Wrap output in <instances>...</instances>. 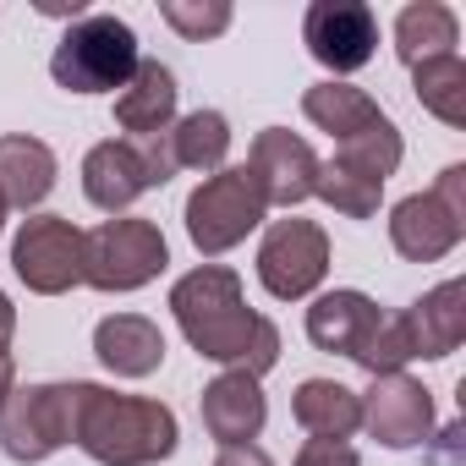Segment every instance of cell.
<instances>
[{"label":"cell","instance_id":"6da1fadb","mask_svg":"<svg viewBox=\"0 0 466 466\" xmlns=\"http://www.w3.org/2000/svg\"><path fill=\"white\" fill-rule=\"evenodd\" d=\"M170 313H176L187 346L219 368H242V373L264 379L280 362V329L248 308L242 280L219 264L181 275L170 286Z\"/></svg>","mask_w":466,"mask_h":466},{"label":"cell","instance_id":"7a4b0ae2","mask_svg":"<svg viewBox=\"0 0 466 466\" xmlns=\"http://www.w3.org/2000/svg\"><path fill=\"white\" fill-rule=\"evenodd\" d=\"M72 444L99 466H154L176 455V411L143 395H116L105 384H77Z\"/></svg>","mask_w":466,"mask_h":466},{"label":"cell","instance_id":"3957f363","mask_svg":"<svg viewBox=\"0 0 466 466\" xmlns=\"http://www.w3.org/2000/svg\"><path fill=\"white\" fill-rule=\"evenodd\" d=\"M132 72H137V34L110 12L77 17L50 56V77L66 94H116L127 88Z\"/></svg>","mask_w":466,"mask_h":466},{"label":"cell","instance_id":"277c9868","mask_svg":"<svg viewBox=\"0 0 466 466\" xmlns=\"http://www.w3.org/2000/svg\"><path fill=\"white\" fill-rule=\"evenodd\" d=\"M264 214L269 203H264L258 176L248 165H225L187 198V237L203 258H219L237 242H248V230H258Z\"/></svg>","mask_w":466,"mask_h":466},{"label":"cell","instance_id":"5b68a950","mask_svg":"<svg viewBox=\"0 0 466 466\" xmlns=\"http://www.w3.org/2000/svg\"><path fill=\"white\" fill-rule=\"evenodd\" d=\"M466 237V165H450L433 192H411L390 208V242L411 264H439Z\"/></svg>","mask_w":466,"mask_h":466},{"label":"cell","instance_id":"8992f818","mask_svg":"<svg viewBox=\"0 0 466 466\" xmlns=\"http://www.w3.org/2000/svg\"><path fill=\"white\" fill-rule=\"evenodd\" d=\"M170 264V248L154 219H105L99 230H83V280L94 291H137Z\"/></svg>","mask_w":466,"mask_h":466},{"label":"cell","instance_id":"52a82bcc","mask_svg":"<svg viewBox=\"0 0 466 466\" xmlns=\"http://www.w3.org/2000/svg\"><path fill=\"white\" fill-rule=\"evenodd\" d=\"M77 422V384H28L0 400V450L34 466L50 461L61 444H72Z\"/></svg>","mask_w":466,"mask_h":466},{"label":"cell","instance_id":"ba28073f","mask_svg":"<svg viewBox=\"0 0 466 466\" xmlns=\"http://www.w3.org/2000/svg\"><path fill=\"white\" fill-rule=\"evenodd\" d=\"M12 269L39 297H61V291L83 286V230L66 214L23 219L17 242H12Z\"/></svg>","mask_w":466,"mask_h":466},{"label":"cell","instance_id":"9c48e42d","mask_svg":"<svg viewBox=\"0 0 466 466\" xmlns=\"http://www.w3.org/2000/svg\"><path fill=\"white\" fill-rule=\"evenodd\" d=\"M329 275V237L313 225V219H275L269 237L258 248V280L269 297L280 302H297V297H313L319 280Z\"/></svg>","mask_w":466,"mask_h":466},{"label":"cell","instance_id":"30bf717a","mask_svg":"<svg viewBox=\"0 0 466 466\" xmlns=\"http://www.w3.org/2000/svg\"><path fill=\"white\" fill-rule=\"evenodd\" d=\"M302 39L313 50L319 66L329 72H357L373 61V45H379V17L362 0H313L308 6V23H302Z\"/></svg>","mask_w":466,"mask_h":466},{"label":"cell","instance_id":"8fae6325","mask_svg":"<svg viewBox=\"0 0 466 466\" xmlns=\"http://www.w3.org/2000/svg\"><path fill=\"white\" fill-rule=\"evenodd\" d=\"M362 400V428L384 444V450H411L433 433V400L417 379L406 373H379Z\"/></svg>","mask_w":466,"mask_h":466},{"label":"cell","instance_id":"7c38bea8","mask_svg":"<svg viewBox=\"0 0 466 466\" xmlns=\"http://www.w3.org/2000/svg\"><path fill=\"white\" fill-rule=\"evenodd\" d=\"M248 170L258 176V187H264V203H269V208H297V203H308V198H313L319 154H313L302 137H291L286 127H269V132H258V137H253V159H248Z\"/></svg>","mask_w":466,"mask_h":466},{"label":"cell","instance_id":"4fadbf2b","mask_svg":"<svg viewBox=\"0 0 466 466\" xmlns=\"http://www.w3.org/2000/svg\"><path fill=\"white\" fill-rule=\"evenodd\" d=\"M198 406H203V428L219 439V450L225 444H253L264 433V417H269V400H264L258 379L242 373V368H225L219 379H208Z\"/></svg>","mask_w":466,"mask_h":466},{"label":"cell","instance_id":"5bb4252c","mask_svg":"<svg viewBox=\"0 0 466 466\" xmlns=\"http://www.w3.org/2000/svg\"><path fill=\"white\" fill-rule=\"evenodd\" d=\"M148 187H154V176H148V159H143L137 143L110 137V143H94V148H88V159H83V192H88L94 208L121 214V208L137 203Z\"/></svg>","mask_w":466,"mask_h":466},{"label":"cell","instance_id":"9a60e30c","mask_svg":"<svg viewBox=\"0 0 466 466\" xmlns=\"http://www.w3.org/2000/svg\"><path fill=\"white\" fill-rule=\"evenodd\" d=\"M379 302L362 297V291H324L313 308H308V340L319 351H340V357H362V346L373 340L379 329Z\"/></svg>","mask_w":466,"mask_h":466},{"label":"cell","instance_id":"2e32d148","mask_svg":"<svg viewBox=\"0 0 466 466\" xmlns=\"http://www.w3.org/2000/svg\"><path fill=\"white\" fill-rule=\"evenodd\" d=\"M176 77H170V66H159V61H137V72L127 77V88L116 94V127L121 132H132V143L137 137H159V132H170V121H176Z\"/></svg>","mask_w":466,"mask_h":466},{"label":"cell","instance_id":"e0dca14e","mask_svg":"<svg viewBox=\"0 0 466 466\" xmlns=\"http://www.w3.org/2000/svg\"><path fill=\"white\" fill-rule=\"evenodd\" d=\"M94 351L110 373L121 379H148L159 362H165V335L159 324H148L143 313H116L94 329Z\"/></svg>","mask_w":466,"mask_h":466},{"label":"cell","instance_id":"ac0fdd59","mask_svg":"<svg viewBox=\"0 0 466 466\" xmlns=\"http://www.w3.org/2000/svg\"><path fill=\"white\" fill-rule=\"evenodd\" d=\"M56 187V154L28 137V132H6L0 137V203L6 208H34L45 203Z\"/></svg>","mask_w":466,"mask_h":466},{"label":"cell","instance_id":"d6986e66","mask_svg":"<svg viewBox=\"0 0 466 466\" xmlns=\"http://www.w3.org/2000/svg\"><path fill=\"white\" fill-rule=\"evenodd\" d=\"M406 324H411L417 357H450V351L466 340V286H461V280L433 286L422 302L406 308Z\"/></svg>","mask_w":466,"mask_h":466},{"label":"cell","instance_id":"ffe728a7","mask_svg":"<svg viewBox=\"0 0 466 466\" xmlns=\"http://www.w3.org/2000/svg\"><path fill=\"white\" fill-rule=\"evenodd\" d=\"M291 417L313 439H351L362 428V400H357V390H346L335 379H302L291 395Z\"/></svg>","mask_w":466,"mask_h":466},{"label":"cell","instance_id":"44dd1931","mask_svg":"<svg viewBox=\"0 0 466 466\" xmlns=\"http://www.w3.org/2000/svg\"><path fill=\"white\" fill-rule=\"evenodd\" d=\"M455 39H461V23L439 0H417V6H406L395 17V56L406 66H422L433 56H455Z\"/></svg>","mask_w":466,"mask_h":466},{"label":"cell","instance_id":"7402d4cb","mask_svg":"<svg viewBox=\"0 0 466 466\" xmlns=\"http://www.w3.org/2000/svg\"><path fill=\"white\" fill-rule=\"evenodd\" d=\"M302 110H308V121L319 127V132H329L335 143H346V137H357L362 127H373L384 110L362 94V88H351V83H319V88H308L302 94Z\"/></svg>","mask_w":466,"mask_h":466},{"label":"cell","instance_id":"603a6c76","mask_svg":"<svg viewBox=\"0 0 466 466\" xmlns=\"http://www.w3.org/2000/svg\"><path fill=\"white\" fill-rule=\"evenodd\" d=\"M165 143H170L176 170H219L230 148V121L219 110H192L165 132Z\"/></svg>","mask_w":466,"mask_h":466},{"label":"cell","instance_id":"cb8c5ba5","mask_svg":"<svg viewBox=\"0 0 466 466\" xmlns=\"http://www.w3.org/2000/svg\"><path fill=\"white\" fill-rule=\"evenodd\" d=\"M411 88L428 116H439L444 127H466V61L461 56H433L411 66Z\"/></svg>","mask_w":466,"mask_h":466},{"label":"cell","instance_id":"d4e9b609","mask_svg":"<svg viewBox=\"0 0 466 466\" xmlns=\"http://www.w3.org/2000/svg\"><path fill=\"white\" fill-rule=\"evenodd\" d=\"M400 132H395V121L390 116H379L373 127H362L357 137H346L340 143V154H335V165L340 170H351V176H362V181H373V187H384L395 170H400Z\"/></svg>","mask_w":466,"mask_h":466},{"label":"cell","instance_id":"484cf974","mask_svg":"<svg viewBox=\"0 0 466 466\" xmlns=\"http://www.w3.org/2000/svg\"><path fill=\"white\" fill-rule=\"evenodd\" d=\"M313 198H324V203H329L335 214H346V219H373L384 187H373V181H362V176H351V170H340V165L329 159V165H319Z\"/></svg>","mask_w":466,"mask_h":466},{"label":"cell","instance_id":"4316f807","mask_svg":"<svg viewBox=\"0 0 466 466\" xmlns=\"http://www.w3.org/2000/svg\"><path fill=\"white\" fill-rule=\"evenodd\" d=\"M411 357H417V346H411V324H406V313H384L379 329H373V340L362 346L357 362L379 379V373H400Z\"/></svg>","mask_w":466,"mask_h":466},{"label":"cell","instance_id":"83f0119b","mask_svg":"<svg viewBox=\"0 0 466 466\" xmlns=\"http://www.w3.org/2000/svg\"><path fill=\"white\" fill-rule=\"evenodd\" d=\"M159 17H165L181 39H198V45L230 28V6H219V0H208V6H198V0H165Z\"/></svg>","mask_w":466,"mask_h":466},{"label":"cell","instance_id":"f1b7e54d","mask_svg":"<svg viewBox=\"0 0 466 466\" xmlns=\"http://www.w3.org/2000/svg\"><path fill=\"white\" fill-rule=\"evenodd\" d=\"M297 466H362V461L346 439H308L297 450Z\"/></svg>","mask_w":466,"mask_h":466},{"label":"cell","instance_id":"f546056e","mask_svg":"<svg viewBox=\"0 0 466 466\" xmlns=\"http://www.w3.org/2000/svg\"><path fill=\"white\" fill-rule=\"evenodd\" d=\"M214 466H275L258 444H225L219 455H214Z\"/></svg>","mask_w":466,"mask_h":466},{"label":"cell","instance_id":"4dcf8cb0","mask_svg":"<svg viewBox=\"0 0 466 466\" xmlns=\"http://www.w3.org/2000/svg\"><path fill=\"white\" fill-rule=\"evenodd\" d=\"M17 390V362H12V351L6 346H0V400H6Z\"/></svg>","mask_w":466,"mask_h":466},{"label":"cell","instance_id":"1f68e13d","mask_svg":"<svg viewBox=\"0 0 466 466\" xmlns=\"http://www.w3.org/2000/svg\"><path fill=\"white\" fill-rule=\"evenodd\" d=\"M12 329H17V308L6 302V291H0V346L12 340Z\"/></svg>","mask_w":466,"mask_h":466},{"label":"cell","instance_id":"d6a6232c","mask_svg":"<svg viewBox=\"0 0 466 466\" xmlns=\"http://www.w3.org/2000/svg\"><path fill=\"white\" fill-rule=\"evenodd\" d=\"M0 225H6V203H0Z\"/></svg>","mask_w":466,"mask_h":466}]
</instances>
